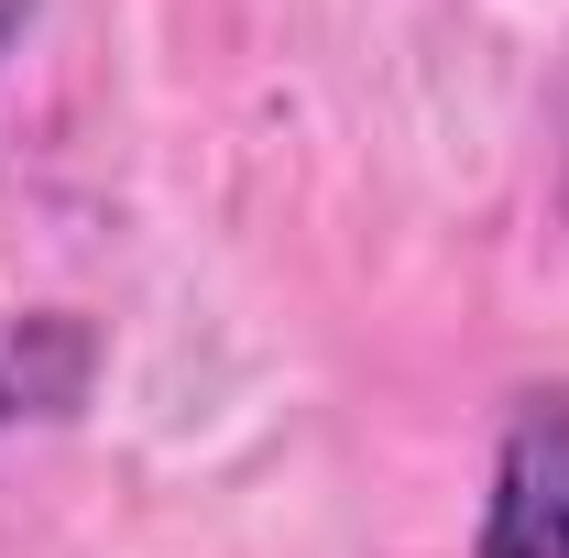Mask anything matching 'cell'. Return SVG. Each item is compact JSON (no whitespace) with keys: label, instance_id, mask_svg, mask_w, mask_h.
I'll use <instances>...</instances> for the list:
<instances>
[{"label":"cell","instance_id":"6da1fadb","mask_svg":"<svg viewBox=\"0 0 569 558\" xmlns=\"http://www.w3.org/2000/svg\"><path fill=\"white\" fill-rule=\"evenodd\" d=\"M471 558H569V383H526L503 406Z\"/></svg>","mask_w":569,"mask_h":558},{"label":"cell","instance_id":"7a4b0ae2","mask_svg":"<svg viewBox=\"0 0 569 558\" xmlns=\"http://www.w3.org/2000/svg\"><path fill=\"white\" fill-rule=\"evenodd\" d=\"M56 329H67V318L0 329V427H11V417H56V406H77V383H33V350H56Z\"/></svg>","mask_w":569,"mask_h":558},{"label":"cell","instance_id":"3957f363","mask_svg":"<svg viewBox=\"0 0 569 558\" xmlns=\"http://www.w3.org/2000/svg\"><path fill=\"white\" fill-rule=\"evenodd\" d=\"M22 22H33V0H0V56L22 44Z\"/></svg>","mask_w":569,"mask_h":558}]
</instances>
